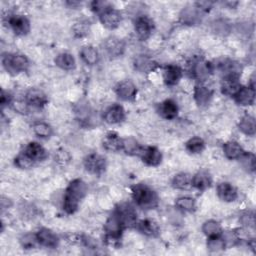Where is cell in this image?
Returning <instances> with one entry per match:
<instances>
[{
    "label": "cell",
    "instance_id": "6da1fadb",
    "mask_svg": "<svg viewBox=\"0 0 256 256\" xmlns=\"http://www.w3.org/2000/svg\"><path fill=\"white\" fill-rule=\"evenodd\" d=\"M88 193L87 184L80 178L73 179L67 185L64 196L62 208L65 213L71 215L78 211L81 201Z\"/></svg>",
    "mask_w": 256,
    "mask_h": 256
},
{
    "label": "cell",
    "instance_id": "7a4b0ae2",
    "mask_svg": "<svg viewBox=\"0 0 256 256\" xmlns=\"http://www.w3.org/2000/svg\"><path fill=\"white\" fill-rule=\"evenodd\" d=\"M131 197L135 205L142 210L155 209L160 202L157 192L144 183H137L131 187Z\"/></svg>",
    "mask_w": 256,
    "mask_h": 256
},
{
    "label": "cell",
    "instance_id": "3957f363",
    "mask_svg": "<svg viewBox=\"0 0 256 256\" xmlns=\"http://www.w3.org/2000/svg\"><path fill=\"white\" fill-rule=\"evenodd\" d=\"M1 63L5 71L12 76L26 72L30 66L28 58L20 53H4Z\"/></svg>",
    "mask_w": 256,
    "mask_h": 256
},
{
    "label": "cell",
    "instance_id": "277c9868",
    "mask_svg": "<svg viewBox=\"0 0 256 256\" xmlns=\"http://www.w3.org/2000/svg\"><path fill=\"white\" fill-rule=\"evenodd\" d=\"M114 211L116 212V214L118 215L121 223L123 224L124 228H132L135 226V224L138 221L137 218V211L135 209V207L128 203V202H123V203H119Z\"/></svg>",
    "mask_w": 256,
    "mask_h": 256
},
{
    "label": "cell",
    "instance_id": "5b68a950",
    "mask_svg": "<svg viewBox=\"0 0 256 256\" xmlns=\"http://www.w3.org/2000/svg\"><path fill=\"white\" fill-rule=\"evenodd\" d=\"M190 71H191V76L195 80L201 83L206 81L213 74L215 69H214V64H212L211 62L203 58H199L192 63Z\"/></svg>",
    "mask_w": 256,
    "mask_h": 256
},
{
    "label": "cell",
    "instance_id": "8992f818",
    "mask_svg": "<svg viewBox=\"0 0 256 256\" xmlns=\"http://www.w3.org/2000/svg\"><path fill=\"white\" fill-rule=\"evenodd\" d=\"M85 170L93 175L99 176L103 174L107 167L106 158L98 153H90L83 160Z\"/></svg>",
    "mask_w": 256,
    "mask_h": 256
},
{
    "label": "cell",
    "instance_id": "52a82bcc",
    "mask_svg": "<svg viewBox=\"0 0 256 256\" xmlns=\"http://www.w3.org/2000/svg\"><path fill=\"white\" fill-rule=\"evenodd\" d=\"M7 23L12 32L17 36H25L31 30L30 20L22 14L10 15L7 19Z\"/></svg>",
    "mask_w": 256,
    "mask_h": 256
},
{
    "label": "cell",
    "instance_id": "ba28073f",
    "mask_svg": "<svg viewBox=\"0 0 256 256\" xmlns=\"http://www.w3.org/2000/svg\"><path fill=\"white\" fill-rule=\"evenodd\" d=\"M98 18L103 27L109 30H114L119 27L122 21V15L119 10L113 8L112 6L106 8L98 14Z\"/></svg>",
    "mask_w": 256,
    "mask_h": 256
},
{
    "label": "cell",
    "instance_id": "9c48e42d",
    "mask_svg": "<svg viewBox=\"0 0 256 256\" xmlns=\"http://www.w3.org/2000/svg\"><path fill=\"white\" fill-rule=\"evenodd\" d=\"M154 29L153 21L147 16H138L134 21V31L137 38L141 41L147 40Z\"/></svg>",
    "mask_w": 256,
    "mask_h": 256
},
{
    "label": "cell",
    "instance_id": "30bf717a",
    "mask_svg": "<svg viewBox=\"0 0 256 256\" xmlns=\"http://www.w3.org/2000/svg\"><path fill=\"white\" fill-rule=\"evenodd\" d=\"M115 94L120 100L131 102L136 99L137 87L131 80H122L115 86Z\"/></svg>",
    "mask_w": 256,
    "mask_h": 256
},
{
    "label": "cell",
    "instance_id": "8fae6325",
    "mask_svg": "<svg viewBox=\"0 0 256 256\" xmlns=\"http://www.w3.org/2000/svg\"><path fill=\"white\" fill-rule=\"evenodd\" d=\"M102 118L109 125L120 124L126 118V111L122 105L115 103L105 109Z\"/></svg>",
    "mask_w": 256,
    "mask_h": 256
},
{
    "label": "cell",
    "instance_id": "7c38bea8",
    "mask_svg": "<svg viewBox=\"0 0 256 256\" xmlns=\"http://www.w3.org/2000/svg\"><path fill=\"white\" fill-rule=\"evenodd\" d=\"M38 244L48 249H56L59 245L60 239L58 235L47 227H42L36 232Z\"/></svg>",
    "mask_w": 256,
    "mask_h": 256
},
{
    "label": "cell",
    "instance_id": "4fadbf2b",
    "mask_svg": "<svg viewBox=\"0 0 256 256\" xmlns=\"http://www.w3.org/2000/svg\"><path fill=\"white\" fill-rule=\"evenodd\" d=\"M138 156L141 158L142 162L145 165L151 166V167L159 166L163 159L162 152L160 151V149H158L155 146L142 147V150Z\"/></svg>",
    "mask_w": 256,
    "mask_h": 256
},
{
    "label": "cell",
    "instance_id": "5bb4252c",
    "mask_svg": "<svg viewBox=\"0 0 256 256\" xmlns=\"http://www.w3.org/2000/svg\"><path fill=\"white\" fill-rule=\"evenodd\" d=\"M202 11L194 4L193 6H186L179 14V20L183 25L194 26L202 21Z\"/></svg>",
    "mask_w": 256,
    "mask_h": 256
},
{
    "label": "cell",
    "instance_id": "9a60e30c",
    "mask_svg": "<svg viewBox=\"0 0 256 256\" xmlns=\"http://www.w3.org/2000/svg\"><path fill=\"white\" fill-rule=\"evenodd\" d=\"M255 87L252 85H242L237 93L233 96L234 102L238 106H251L255 102Z\"/></svg>",
    "mask_w": 256,
    "mask_h": 256
},
{
    "label": "cell",
    "instance_id": "2e32d148",
    "mask_svg": "<svg viewBox=\"0 0 256 256\" xmlns=\"http://www.w3.org/2000/svg\"><path fill=\"white\" fill-rule=\"evenodd\" d=\"M214 69H218L219 72L222 74V77H225V76L240 77L243 68L241 64L236 60L226 58L219 61L218 64H216V66L214 65Z\"/></svg>",
    "mask_w": 256,
    "mask_h": 256
},
{
    "label": "cell",
    "instance_id": "e0dca14e",
    "mask_svg": "<svg viewBox=\"0 0 256 256\" xmlns=\"http://www.w3.org/2000/svg\"><path fill=\"white\" fill-rule=\"evenodd\" d=\"M24 100L28 106L34 108H43L48 103L47 94L38 88H30L24 95Z\"/></svg>",
    "mask_w": 256,
    "mask_h": 256
},
{
    "label": "cell",
    "instance_id": "ac0fdd59",
    "mask_svg": "<svg viewBox=\"0 0 256 256\" xmlns=\"http://www.w3.org/2000/svg\"><path fill=\"white\" fill-rule=\"evenodd\" d=\"M193 98L198 107H207L213 98V90L202 83L196 84L193 89Z\"/></svg>",
    "mask_w": 256,
    "mask_h": 256
},
{
    "label": "cell",
    "instance_id": "d6986e66",
    "mask_svg": "<svg viewBox=\"0 0 256 256\" xmlns=\"http://www.w3.org/2000/svg\"><path fill=\"white\" fill-rule=\"evenodd\" d=\"M216 194L217 197L226 203H231L237 200L238 198V190L237 188L229 182L223 181L217 184L216 186Z\"/></svg>",
    "mask_w": 256,
    "mask_h": 256
},
{
    "label": "cell",
    "instance_id": "ffe728a7",
    "mask_svg": "<svg viewBox=\"0 0 256 256\" xmlns=\"http://www.w3.org/2000/svg\"><path fill=\"white\" fill-rule=\"evenodd\" d=\"M103 47L108 56L115 58L123 55L126 45L121 38H118L116 36H110L104 41Z\"/></svg>",
    "mask_w": 256,
    "mask_h": 256
},
{
    "label": "cell",
    "instance_id": "44dd1931",
    "mask_svg": "<svg viewBox=\"0 0 256 256\" xmlns=\"http://www.w3.org/2000/svg\"><path fill=\"white\" fill-rule=\"evenodd\" d=\"M182 76H183L182 68L174 64L166 65L162 72L163 82L165 83V85L170 87L177 85L180 82Z\"/></svg>",
    "mask_w": 256,
    "mask_h": 256
},
{
    "label": "cell",
    "instance_id": "7402d4cb",
    "mask_svg": "<svg viewBox=\"0 0 256 256\" xmlns=\"http://www.w3.org/2000/svg\"><path fill=\"white\" fill-rule=\"evenodd\" d=\"M156 111L161 118L165 120H173L177 117L179 108L173 99H165L157 105Z\"/></svg>",
    "mask_w": 256,
    "mask_h": 256
},
{
    "label": "cell",
    "instance_id": "603a6c76",
    "mask_svg": "<svg viewBox=\"0 0 256 256\" xmlns=\"http://www.w3.org/2000/svg\"><path fill=\"white\" fill-rule=\"evenodd\" d=\"M134 228L142 235L147 237H157L160 233V227L158 223L150 218L138 220Z\"/></svg>",
    "mask_w": 256,
    "mask_h": 256
},
{
    "label": "cell",
    "instance_id": "cb8c5ba5",
    "mask_svg": "<svg viewBox=\"0 0 256 256\" xmlns=\"http://www.w3.org/2000/svg\"><path fill=\"white\" fill-rule=\"evenodd\" d=\"M240 83V77L236 76H225L222 77L220 82V90L221 93L225 96L232 97L237 93V91L241 87Z\"/></svg>",
    "mask_w": 256,
    "mask_h": 256
},
{
    "label": "cell",
    "instance_id": "d4e9b609",
    "mask_svg": "<svg viewBox=\"0 0 256 256\" xmlns=\"http://www.w3.org/2000/svg\"><path fill=\"white\" fill-rule=\"evenodd\" d=\"M23 151L36 163L44 161L48 157L47 150L38 142H29L23 149Z\"/></svg>",
    "mask_w": 256,
    "mask_h": 256
},
{
    "label": "cell",
    "instance_id": "484cf974",
    "mask_svg": "<svg viewBox=\"0 0 256 256\" xmlns=\"http://www.w3.org/2000/svg\"><path fill=\"white\" fill-rule=\"evenodd\" d=\"M122 143L123 138L113 131L108 132L102 139V147L108 152L117 153L122 151Z\"/></svg>",
    "mask_w": 256,
    "mask_h": 256
},
{
    "label": "cell",
    "instance_id": "4316f807",
    "mask_svg": "<svg viewBox=\"0 0 256 256\" xmlns=\"http://www.w3.org/2000/svg\"><path fill=\"white\" fill-rule=\"evenodd\" d=\"M212 176L207 170H199L192 176V188L205 191L212 186Z\"/></svg>",
    "mask_w": 256,
    "mask_h": 256
},
{
    "label": "cell",
    "instance_id": "83f0119b",
    "mask_svg": "<svg viewBox=\"0 0 256 256\" xmlns=\"http://www.w3.org/2000/svg\"><path fill=\"white\" fill-rule=\"evenodd\" d=\"M79 55L81 60L89 66L96 65L100 60V55L98 50L93 45H85L83 46L80 51Z\"/></svg>",
    "mask_w": 256,
    "mask_h": 256
},
{
    "label": "cell",
    "instance_id": "f1b7e54d",
    "mask_svg": "<svg viewBox=\"0 0 256 256\" xmlns=\"http://www.w3.org/2000/svg\"><path fill=\"white\" fill-rule=\"evenodd\" d=\"M224 156L229 160H238L245 152L243 147L234 140H229L223 144L222 147Z\"/></svg>",
    "mask_w": 256,
    "mask_h": 256
},
{
    "label": "cell",
    "instance_id": "f546056e",
    "mask_svg": "<svg viewBox=\"0 0 256 256\" xmlns=\"http://www.w3.org/2000/svg\"><path fill=\"white\" fill-rule=\"evenodd\" d=\"M54 64L61 70L71 71L76 67V60L71 53L61 52L54 58Z\"/></svg>",
    "mask_w": 256,
    "mask_h": 256
},
{
    "label": "cell",
    "instance_id": "4dcf8cb0",
    "mask_svg": "<svg viewBox=\"0 0 256 256\" xmlns=\"http://www.w3.org/2000/svg\"><path fill=\"white\" fill-rule=\"evenodd\" d=\"M238 130L246 136H254L256 133V122L255 118L250 114L243 115L238 124Z\"/></svg>",
    "mask_w": 256,
    "mask_h": 256
},
{
    "label": "cell",
    "instance_id": "1f68e13d",
    "mask_svg": "<svg viewBox=\"0 0 256 256\" xmlns=\"http://www.w3.org/2000/svg\"><path fill=\"white\" fill-rule=\"evenodd\" d=\"M171 185L177 190H189L192 188V176L186 172H180L174 175Z\"/></svg>",
    "mask_w": 256,
    "mask_h": 256
},
{
    "label": "cell",
    "instance_id": "d6a6232c",
    "mask_svg": "<svg viewBox=\"0 0 256 256\" xmlns=\"http://www.w3.org/2000/svg\"><path fill=\"white\" fill-rule=\"evenodd\" d=\"M201 230H202V233L207 238L220 236L224 232L221 224L214 219H209V220H206L205 222H203V224L201 226Z\"/></svg>",
    "mask_w": 256,
    "mask_h": 256
},
{
    "label": "cell",
    "instance_id": "836d02e7",
    "mask_svg": "<svg viewBox=\"0 0 256 256\" xmlns=\"http://www.w3.org/2000/svg\"><path fill=\"white\" fill-rule=\"evenodd\" d=\"M31 128L33 133L41 139H48L54 133L52 126L45 121H35L32 123Z\"/></svg>",
    "mask_w": 256,
    "mask_h": 256
},
{
    "label": "cell",
    "instance_id": "e575fe53",
    "mask_svg": "<svg viewBox=\"0 0 256 256\" xmlns=\"http://www.w3.org/2000/svg\"><path fill=\"white\" fill-rule=\"evenodd\" d=\"M175 207L183 213H192L196 210V200L190 196H180L175 200Z\"/></svg>",
    "mask_w": 256,
    "mask_h": 256
},
{
    "label": "cell",
    "instance_id": "d590c367",
    "mask_svg": "<svg viewBox=\"0 0 256 256\" xmlns=\"http://www.w3.org/2000/svg\"><path fill=\"white\" fill-rule=\"evenodd\" d=\"M206 147L205 141L199 136H193L185 143V149L190 154H200Z\"/></svg>",
    "mask_w": 256,
    "mask_h": 256
},
{
    "label": "cell",
    "instance_id": "8d00e7d4",
    "mask_svg": "<svg viewBox=\"0 0 256 256\" xmlns=\"http://www.w3.org/2000/svg\"><path fill=\"white\" fill-rule=\"evenodd\" d=\"M142 147L143 146H141L134 137L123 138L122 151L125 152L127 155H139Z\"/></svg>",
    "mask_w": 256,
    "mask_h": 256
},
{
    "label": "cell",
    "instance_id": "74e56055",
    "mask_svg": "<svg viewBox=\"0 0 256 256\" xmlns=\"http://www.w3.org/2000/svg\"><path fill=\"white\" fill-rule=\"evenodd\" d=\"M206 247L207 250L211 253H218L226 249L227 245L222 235L216 236V237H210L207 238L206 241Z\"/></svg>",
    "mask_w": 256,
    "mask_h": 256
},
{
    "label": "cell",
    "instance_id": "f35d334b",
    "mask_svg": "<svg viewBox=\"0 0 256 256\" xmlns=\"http://www.w3.org/2000/svg\"><path fill=\"white\" fill-rule=\"evenodd\" d=\"M13 163L14 165L19 168V169H22V170H27V169H30L34 166L35 162L22 150L20 151L15 157H14V160H13Z\"/></svg>",
    "mask_w": 256,
    "mask_h": 256
},
{
    "label": "cell",
    "instance_id": "ab89813d",
    "mask_svg": "<svg viewBox=\"0 0 256 256\" xmlns=\"http://www.w3.org/2000/svg\"><path fill=\"white\" fill-rule=\"evenodd\" d=\"M238 160L241 163L243 169H245L247 172H250V173L255 172L256 158H255V155L252 152H246L245 151Z\"/></svg>",
    "mask_w": 256,
    "mask_h": 256
},
{
    "label": "cell",
    "instance_id": "60d3db41",
    "mask_svg": "<svg viewBox=\"0 0 256 256\" xmlns=\"http://www.w3.org/2000/svg\"><path fill=\"white\" fill-rule=\"evenodd\" d=\"M19 241H20L22 248L26 249V250L34 249V248H36L37 245H39L38 241H37L36 233H26L21 236Z\"/></svg>",
    "mask_w": 256,
    "mask_h": 256
},
{
    "label": "cell",
    "instance_id": "b9f144b4",
    "mask_svg": "<svg viewBox=\"0 0 256 256\" xmlns=\"http://www.w3.org/2000/svg\"><path fill=\"white\" fill-rule=\"evenodd\" d=\"M134 65L137 70H139L141 72H147V71H150L151 69H153L154 63H153V61L149 60L148 58L141 56L135 60Z\"/></svg>",
    "mask_w": 256,
    "mask_h": 256
},
{
    "label": "cell",
    "instance_id": "7bdbcfd3",
    "mask_svg": "<svg viewBox=\"0 0 256 256\" xmlns=\"http://www.w3.org/2000/svg\"><path fill=\"white\" fill-rule=\"evenodd\" d=\"M72 30L76 37L81 38L89 33V23L86 21H79L73 25Z\"/></svg>",
    "mask_w": 256,
    "mask_h": 256
},
{
    "label": "cell",
    "instance_id": "ee69618b",
    "mask_svg": "<svg viewBox=\"0 0 256 256\" xmlns=\"http://www.w3.org/2000/svg\"><path fill=\"white\" fill-rule=\"evenodd\" d=\"M240 221L243 225L244 228H248V229H254L255 226V219H254V214L252 212H246L244 213L241 218Z\"/></svg>",
    "mask_w": 256,
    "mask_h": 256
},
{
    "label": "cell",
    "instance_id": "f6af8a7d",
    "mask_svg": "<svg viewBox=\"0 0 256 256\" xmlns=\"http://www.w3.org/2000/svg\"><path fill=\"white\" fill-rule=\"evenodd\" d=\"M13 96L10 92L5 91L2 89L1 91V96H0V104H1V108L4 109L5 107H8L10 105L13 104Z\"/></svg>",
    "mask_w": 256,
    "mask_h": 256
},
{
    "label": "cell",
    "instance_id": "bcb514c9",
    "mask_svg": "<svg viewBox=\"0 0 256 256\" xmlns=\"http://www.w3.org/2000/svg\"><path fill=\"white\" fill-rule=\"evenodd\" d=\"M55 161L61 165H66L70 161V155L67 151L60 149L55 153Z\"/></svg>",
    "mask_w": 256,
    "mask_h": 256
},
{
    "label": "cell",
    "instance_id": "7dc6e473",
    "mask_svg": "<svg viewBox=\"0 0 256 256\" xmlns=\"http://www.w3.org/2000/svg\"><path fill=\"white\" fill-rule=\"evenodd\" d=\"M214 32L225 34V32H228V25L225 21H216L214 24Z\"/></svg>",
    "mask_w": 256,
    "mask_h": 256
},
{
    "label": "cell",
    "instance_id": "c3c4849f",
    "mask_svg": "<svg viewBox=\"0 0 256 256\" xmlns=\"http://www.w3.org/2000/svg\"><path fill=\"white\" fill-rule=\"evenodd\" d=\"M11 206H12V201H11V199L2 196V198H1V208H2V211L5 210V209L10 208Z\"/></svg>",
    "mask_w": 256,
    "mask_h": 256
},
{
    "label": "cell",
    "instance_id": "681fc988",
    "mask_svg": "<svg viewBox=\"0 0 256 256\" xmlns=\"http://www.w3.org/2000/svg\"><path fill=\"white\" fill-rule=\"evenodd\" d=\"M66 4H67V5H70L71 7H75V6L79 5L80 3H79V2H76V1H72V2H71V1H67Z\"/></svg>",
    "mask_w": 256,
    "mask_h": 256
}]
</instances>
